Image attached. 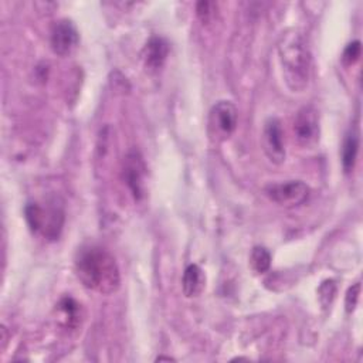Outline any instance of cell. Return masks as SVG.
I'll return each mask as SVG.
<instances>
[{
    "instance_id": "obj_4",
    "label": "cell",
    "mask_w": 363,
    "mask_h": 363,
    "mask_svg": "<svg viewBox=\"0 0 363 363\" xmlns=\"http://www.w3.org/2000/svg\"><path fill=\"white\" fill-rule=\"evenodd\" d=\"M265 194L279 206L295 207L308 199L309 187L302 180H288L284 183L269 184L265 189Z\"/></svg>"
},
{
    "instance_id": "obj_15",
    "label": "cell",
    "mask_w": 363,
    "mask_h": 363,
    "mask_svg": "<svg viewBox=\"0 0 363 363\" xmlns=\"http://www.w3.org/2000/svg\"><path fill=\"white\" fill-rule=\"evenodd\" d=\"M360 51H362V45H360V41H359V40L349 43V44L345 47L343 54H342V61H343V64H346V65L354 64V62L359 60V57H360Z\"/></svg>"
},
{
    "instance_id": "obj_2",
    "label": "cell",
    "mask_w": 363,
    "mask_h": 363,
    "mask_svg": "<svg viewBox=\"0 0 363 363\" xmlns=\"http://www.w3.org/2000/svg\"><path fill=\"white\" fill-rule=\"evenodd\" d=\"M278 54L286 85L295 92L303 91L311 78V52L302 34L291 31L282 35Z\"/></svg>"
},
{
    "instance_id": "obj_8",
    "label": "cell",
    "mask_w": 363,
    "mask_h": 363,
    "mask_svg": "<svg viewBox=\"0 0 363 363\" xmlns=\"http://www.w3.org/2000/svg\"><path fill=\"white\" fill-rule=\"evenodd\" d=\"M262 146L268 159L277 164L285 160L284 133L279 119L268 118L262 129Z\"/></svg>"
},
{
    "instance_id": "obj_17",
    "label": "cell",
    "mask_w": 363,
    "mask_h": 363,
    "mask_svg": "<svg viewBox=\"0 0 363 363\" xmlns=\"http://www.w3.org/2000/svg\"><path fill=\"white\" fill-rule=\"evenodd\" d=\"M213 3H208V1H200L197 3L196 6V13L199 16V18L203 21V23H207L210 21V18L213 17L214 11H213Z\"/></svg>"
},
{
    "instance_id": "obj_9",
    "label": "cell",
    "mask_w": 363,
    "mask_h": 363,
    "mask_svg": "<svg viewBox=\"0 0 363 363\" xmlns=\"http://www.w3.org/2000/svg\"><path fill=\"white\" fill-rule=\"evenodd\" d=\"M78 41L79 34L71 20L62 18L54 24L51 30V48L55 54L61 57L71 54L78 45Z\"/></svg>"
},
{
    "instance_id": "obj_7",
    "label": "cell",
    "mask_w": 363,
    "mask_h": 363,
    "mask_svg": "<svg viewBox=\"0 0 363 363\" xmlns=\"http://www.w3.org/2000/svg\"><path fill=\"white\" fill-rule=\"evenodd\" d=\"M237 121V108L230 101H218L210 111V128L216 136L228 138L235 130Z\"/></svg>"
},
{
    "instance_id": "obj_10",
    "label": "cell",
    "mask_w": 363,
    "mask_h": 363,
    "mask_svg": "<svg viewBox=\"0 0 363 363\" xmlns=\"http://www.w3.org/2000/svg\"><path fill=\"white\" fill-rule=\"evenodd\" d=\"M167 54L169 44L166 43V40H163L162 37H152L143 48L145 65L152 71H157L166 61Z\"/></svg>"
},
{
    "instance_id": "obj_14",
    "label": "cell",
    "mask_w": 363,
    "mask_h": 363,
    "mask_svg": "<svg viewBox=\"0 0 363 363\" xmlns=\"http://www.w3.org/2000/svg\"><path fill=\"white\" fill-rule=\"evenodd\" d=\"M250 264L251 268L257 272V274H264L271 267V254L265 247L257 245L251 250L250 254Z\"/></svg>"
},
{
    "instance_id": "obj_6",
    "label": "cell",
    "mask_w": 363,
    "mask_h": 363,
    "mask_svg": "<svg viewBox=\"0 0 363 363\" xmlns=\"http://www.w3.org/2000/svg\"><path fill=\"white\" fill-rule=\"evenodd\" d=\"M294 135L296 142L303 147H311L319 140V118L313 106L308 105L296 112Z\"/></svg>"
},
{
    "instance_id": "obj_11",
    "label": "cell",
    "mask_w": 363,
    "mask_h": 363,
    "mask_svg": "<svg viewBox=\"0 0 363 363\" xmlns=\"http://www.w3.org/2000/svg\"><path fill=\"white\" fill-rule=\"evenodd\" d=\"M206 285V277L203 269L197 264H190L186 267L182 278V289L187 298L199 296Z\"/></svg>"
},
{
    "instance_id": "obj_16",
    "label": "cell",
    "mask_w": 363,
    "mask_h": 363,
    "mask_svg": "<svg viewBox=\"0 0 363 363\" xmlns=\"http://www.w3.org/2000/svg\"><path fill=\"white\" fill-rule=\"evenodd\" d=\"M359 295H360V282H356L354 285H352L347 292H346V299H345V306L346 311L350 313L352 311H354L357 301H359Z\"/></svg>"
},
{
    "instance_id": "obj_13",
    "label": "cell",
    "mask_w": 363,
    "mask_h": 363,
    "mask_svg": "<svg viewBox=\"0 0 363 363\" xmlns=\"http://www.w3.org/2000/svg\"><path fill=\"white\" fill-rule=\"evenodd\" d=\"M357 153H359V135L352 130L346 135L343 145H342V152H340L342 166H343L345 172L353 170V167L356 164Z\"/></svg>"
},
{
    "instance_id": "obj_12",
    "label": "cell",
    "mask_w": 363,
    "mask_h": 363,
    "mask_svg": "<svg viewBox=\"0 0 363 363\" xmlns=\"http://www.w3.org/2000/svg\"><path fill=\"white\" fill-rule=\"evenodd\" d=\"M58 322L65 329H75L81 323V305L71 296H64L58 305Z\"/></svg>"
},
{
    "instance_id": "obj_18",
    "label": "cell",
    "mask_w": 363,
    "mask_h": 363,
    "mask_svg": "<svg viewBox=\"0 0 363 363\" xmlns=\"http://www.w3.org/2000/svg\"><path fill=\"white\" fill-rule=\"evenodd\" d=\"M157 360H173L172 357H157Z\"/></svg>"
},
{
    "instance_id": "obj_1",
    "label": "cell",
    "mask_w": 363,
    "mask_h": 363,
    "mask_svg": "<svg viewBox=\"0 0 363 363\" xmlns=\"http://www.w3.org/2000/svg\"><path fill=\"white\" fill-rule=\"evenodd\" d=\"M74 268L77 278L88 289L111 295L119 288L121 274L116 259L101 245L79 247L74 258Z\"/></svg>"
},
{
    "instance_id": "obj_3",
    "label": "cell",
    "mask_w": 363,
    "mask_h": 363,
    "mask_svg": "<svg viewBox=\"0 0 363 363\" xmlns=\"http://www.w3.org/2000/svg\"><path fill=\"white\" fill-rule=\"evenodd\" d=\"M27 224L34 233L43 234L48 240H57L61 234L65 214L62 204L52 199L45 203V206L40 203H30L24 210Z\"/></svg>"
},
{
    "instance_id": "obj_5",
    "label": "cell",
    "mask_w": 363,
    "mask_h": 363,
    "mask_svg": "<svg viewBox=\"0 0 363 363\" xmlns=\"http://www.w3.org/2000/svg\"><path fill=\"white\" fill-rule=\"evenodd\" d=\"M145 177L146 164L143 157L138 150L128 152L122 162V179L135 200H140L145 196Z\"/></svg>"
}]
</instances>
